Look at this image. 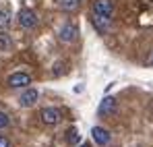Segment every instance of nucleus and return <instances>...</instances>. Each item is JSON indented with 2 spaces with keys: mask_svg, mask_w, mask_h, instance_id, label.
Listing matches in <instances>:
<instances>
[{
  "mask_svg": "<svg viewBox=\"0 0 153 147\" xmlns=\"http://www.w3.org/2000/svg\"><path fill=\"white\" fill-rule=\"evenodd\" d=\"M58 37L64 44H73V42H76V37H79V27L75 23H64L60 27V31H58Z\"/></svg>",
  "mask_w": 153,
  "mask_h": 147,
  "instance_id": "obj_1",
  "label": "nucleus"
},
{
  "mask_svg": "<svg viewBox=\"0 0 153 147\" xmlns=\"http://www.w3.org/2000/svg\"><path fill=\"white\" fill-rule=\"evenodd\" d=\"M17 21L23 29H33L37 25V15L31 10V8H21L19 15H17Z\"/></svg>",
  "mask_w": 153,
  "mask_h": 147,
  "instance_id": "obj_2",
  "label": "nucleus"
},
{
  "mask_svg": "<svg viewBox=\"0 0 153 147\" xmlns=\"http://www.w3.org/2000/svg\"><path fill=\"white\" fill-rule=\"evenodd\" d=\"M112 13H114V2L112 0H95L93 2V15L110 19Z\"/></svg>",
  "mask_w": 153,
  "mask_h": 147,
  "instance_id": "obj_3",
  "label": "nucleus"
},
{
  "mask_svg": "<svg viewBox=\"0 0 153 147\" xmlns=\"http://www.w3.org/2000/svg\"><path fill=\"white\" fill-rule=\"evenodd\" d=\"M102 116H114L116 112H118V101L112 98V96H105L102 99V104H100V110H97Z\"/></svg>",
  "mask_w": 153,
  "mask_h": 147,
  "instance_id": "obj_4",
  "label": "nucleus"
},
{
  "mask_svg": "<svg viewBox=\"0 0 153 147\" xmlns=\"http://www.w3.org/2000/svg\"><path fill=\"white\" fill-rule=\"evenodd\" d=\"M39 116H42V122H44V124H50V126L58 124V122H60V118H62L60 110H56V108H44Z\"/></svg>",
  "mask_w": 153,
  "mask_h": 147,
  "instance_id": "obj_5",
  "label": "nucleus"
},
{
  "mask_svg": "<svg viewBox=\"0 0 153 147\" xmlns=\"http://www.w3.org/2000/svg\"><path fill=\"white\" fill-rule=\"evenodd\" d=\"M91 135H93V141H95L100 147L108 145L110 139H112V137H110V131L103 128V126H93V128H91Z\"/></svg>",
  "mask_w": 153,
  "mask_h": 147,
  "instance_id": "obj_6",
  "label": "nucleus"
},
{
  "mask_svg": "<svg viewBox=\"0 0 153 147\" xmlns=\"http://www.w3.org/2000/svg\"><path fill=\"white\" fill-rule=\"evenodd\" d=\"M8 85L10 87H27V85H31V77L27 73H13L8 77Z\"/></svg>",
  "mask_w": 153,
  "mask_h": 147,
  "instance_id": "obj_7",
  "label": "nucleus"
},
{
  "mask_svg": "<svg viewBox=\"0 0 153 147\" xmlns=\"http://www.w3.org/2000/svg\"><path fill=\"white\" fill-rule=\"evenodd\" d=\"M37 98H39V93H37V89H25L23 93H21V98H19V104L23 106V108H29V106H33L35 101H37Z\"/></svg>",
  "mask_w": 153,
  "mask_h": 147,
  "instance_id": "obj_8",
  "label": "nucleus"
},
{
  "mask_svg": "<svg viewBox=\"0 0 153 147\" xmlns=\"http://www.w3.org/2000/svg\"><path fill=\"white\" fill-rule=\"evenodd\" d=\"M58 2H60V8L66 10V13H75L83 4V0H58Z\"/></svg>",
  "mask_w": 153,
  "mask_h": 147,
  "instance_id": "obj_9",
  "label": "nucleus"
},
{
  "mask_svg": "<svg viewBox=\"0 0 153 147\" xmlns=\"http://www.w3.org/2000/svg\"><path fill=\"white\" fill-rule=\"evenodd\" d=\"M10 19H13L10 10H8V8H2V10H0V29H6V27L10 25Z\"/></svg>",
  "mask_w": 153,
  "mask_h": 147,
  "instance_id": "obj_10",
  "label": "nucleus"
},
{
  "mask_svg": "<svg viewBox=\"0 0 153 147\" xmlns=\"http://www.w3.org/2000/svg\"><path fill=\"white\" fill-rule=\"evenodd\" d=\"M93 25L97 27V31H105L108 29V25H110V19H105V17H97V15H93Z\"/></svg>",
  "mask_w": 153,
  "mask_h": 147,
  "instance_id": "obj_11",
  "label": "nucleus"
},
{
  "mask_svg": "<svg viewBox=\"0 0 153 147\" xmlns=\"http://www.w3.org/2000/svg\"><path fill=\"white\" fill-rule=\"evenodd\" d=\"M66 141H68L71 145H76V143H79V133H76V128H71V131L66 133Z\"/></svg>",
  "mask_w": 153,
  "mask_h": 147,
  "instance_id": "obj_12",
  "label": "nucleus"
},
{
  "mask_svg": "<svg viewBox=\"0 0 153 147\" xmlns=\"http://www.w3.org/2000/svg\"><path fill=\"white\" fill-rule=\"evenodd\" d=\"M10 46H13V44H10V40H8V35H6V33H0V50L4 52V50H8Z\"/></svg>",
  "mask_w": 153,
  "mask_h": 147,
  "instance_id": "obj_13",
  "label": "nucleus"
},
{
  "mask_svg": "<svg viewBox=\"0 0 153 147\" xmlns=\"http://www.w3.org/2000/svg\"><path fill=\"white\" fill-rule=\"evenodd\" d=\"M8 124H10V118H8L4 112H0V128H6Z\"/></svg>",
  "mask_w": 153,
  "mask_h": 147,
  "instance_id": "obj_14",
  "label": "nucleus"
},
{
  "mask_svg": "<svg viewBox=\"0 0 153 147\" xmlns=\"http://www.w3.org/2000/svg\"><path fill=\"white\" fill-rule=\"evenodd\" d=\"M0 147H10L8 139H6V137H2V135H0Z\"/></svg>",
  "mask_w": 153,
  "mask_h": 147,
  "instance_id": "obj_15",
  "label": "nucleus"
},
{
  "mask_svg": "<svg viewBox=\"0 0 153 147\" xmlns=\"http://www.w3.org/2000/svg\"><path fill=\"white\" fill-rule=\"evenodd\" d=\"M147 64H153V50H151V54H149V58H147Z\"/></svg>",
  "mask_w": 153,
  "mask_h": 147,
  "instance_id": "obj_16",
  "label": "nucleus"
},
{
  "mask_svg": "<svg viewBox=\"0 0 153 147\" xmlns=\"http://www.w3.org/2000/svg\"><path fill=\"white\" fill-rule=\"evenodd\" d=\"M79 147H91V145H89V143H81Z\"/></svg>",
  "mask_w": 153,
  "mask_h": 147,
  "instance_id": "obj_17",
  "label": "nucleus"
}]
</instances>
